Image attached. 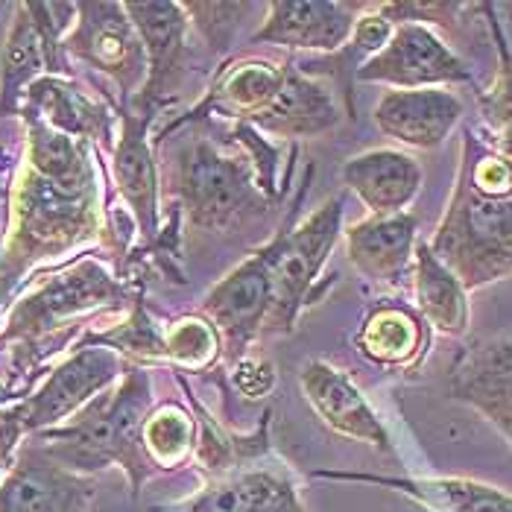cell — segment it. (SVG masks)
I'll list each match as a JSON object with an SVG mask.
<instances>
[{
  "mask_svg": "<svg viewBox=\"0 0 512 512\" xmlns=\"http://www.w3.org/2000/svg\"><path fill=\"white\" fill-rule=\"evenodd\" d=\"M27 164L12 197V223L0 249V311L15 284L41 261L68 255L100 232V191L91 144L62 135L33 115Z\"/></svg>",
  "mask_w": 512,
  "mask_h": 512,
  "instance_id": "6da1fadb",
  "label": "cell"
},
{
  "mask_svg": "<svg viewBox=\"0 0 512 512\" xmlns=\"http://www.w3.org/2000/svg\"><path fill=\"white\" fill-rule=\"evenodd\" d=\"M235 138L249 158L226 156L211 138L188 141L173 161L170 194L197 232H235L267 211L276 185V150L261 144L252 126L240 123Z\"/></svg>",
  "mask_w": 512,
  "mask_h": 512,
  "instance_id": "7a4b0ae2",
  "label": "cell"
},
{
  "mask_svg": "<svg viewBox=\"0 0 512 512\" xmlns=\"http://www.w3.org/2000/svg\"><path fill=\"white\" fill-rule=\"evenodd\" d=\"M153 410L150 375L144 369L123 372L118 390H106L91 398L68 422L47 428L30 439L59 466L77 474H94L109 466H120L132 495L156 472L141 448V431Z\"/></svg>",
  "mask_w": 512,
  "mask_h": 512,
  "instance_id": "3957f363",
  "label": "cell"
},
{
  "mask_svg": "<svg viewBox=\"0 0 512 512\" xmlns=\"http://www.w3.org/2000/svg\"><path fill=\"white\" fill-rule=\"evenodd\" d=\"M126 299V284L94 258L41 278L12 308L6 328L0 331V349H12V369L24 378V390L33 384L41 360L71 340L74 319L100 308H120Z\"/></svg>",
  "mask_w": 512,
  "mask_h": 512,
  "instance_id": "277c9868",
  "label": "cell"
},
{
  "mask_svg": "<svg viewBox=\"0 0 512 512\" xmlns=\"http://www.w3.org/2000/svg\"><path fill=\"white\" fill-rule=\"evenodd\" d=\"M434 255L466 290L512 273V191L480 194L457 173L454 194L436 229Z\"/></svg>",
  "mask_w": 512,
  "mask_h": 512,
  "instance_id": "5b68a950",
  "label": "cell"
},
{
  "mask_svg": "<svg viewBox=\"0 0 512 512\" xmlns=\"http://www.w3.org/2000/svg\"><path fill=\"white\" fill-rule=\"evenodd\" d=\"M343 197H331L302 223L284 226L270 243V287L273 302L264 331L290 334L305 305L316 299V278L322 273L343 229Z\"/></svg>",
  "mask_w": 512,
  "mask_h": 512,
  "instance_id": "8992f818",
  "label": "cell"
},
{
  "mask_svg": "<svg viewBox=\"0 0 512 512\" xmlns=\"http://www.w3.org/2000/svg\"><path fill=\"white\" fill-rule=\"evenodd\" d=\"M395 91L474 85L472 68L425 24H395L390 41L355 74Z\"/></svg>",
  "mask_w": 512,
  "mask_h": 512,
  "instance_id": "52a82bcc",
  "label": "cell"
},
{
  "mask_svg": "<svg viewBox=\"0 0 512 512\" xmlns=\"http://www.w3.org/2000/svg\"><path fill=\"white\" fill-rule=\"evenodd\" d=\"M62 50L115 79L123 100L147 79V53L123 3H77V21Z\"/></svg>",
  "mask_w": 512,
  "mask_h": 512,
  "instance_id": "ba28073f",
  "label": "cell"
},
{
  "mask_svg": "<svg viewBox=\"0 0 512 512\" xmlns=\"http://www.w3.org/2000/svg\"><path fill=\"white\" fill-rule=\"evenodd\" d=\"M147 53V79L135 91L132 109L156 115L179 97L188 74V15L182 3H123Z\"/></svg>",
  "mask_w": 512,
  "mask_h": 512,
  "instance_id": "9c48e42d",
  "label": "cell"
},
{
  "mask_svg": "<svg viewBox=\"0 0 512 512\" xmlns=\"http://www.w3.org/2000/svg\"><path fill=\"white\" fill-rule=\"evenodd\" d=\"M120 375V357L106 346H79L62 360L33 395L18 401L24 434L33 436L62 425L91 398L106 393Z\"/></svg>",
  "mask_w": 512,
  "mask_h": 512,
  "instance_id": "30bf717a",
  "label": "cell"
},
{
  "mask_svg": "<svg viewBox=\"0 0 512 512\" xmlns=\"http://www.w3.org/2000/svg\"><path fill=\"white\" fill-rule=\"evenodd\" d=\"M273 302L270 287V252L267 246L243 261L235 273L223 278L202 302V314L220 337V352L229 363L243 360L255 337L264 331Z\"/></svg>",
  "mask_w": 512,
  "mask_h": 512,
  "instance_id": "8fae6325",
  "label": "cell"
},
{
  "mask_svg": "<svg viewBox=\"0 0 512 512\" xmlns=\"http://www.w3.org/2000/svg\"><path fill=\"white\" fill-rule=\"evenodd\" d=\"M94 489L91 474L59 466L30 439L21 442L0 483V512H85Z\"/></svg>",
  "mask_w": 512,
  "mask_h": 512,
  "instance_id": "7c38bea8",
  "label": "cell"
},
{
  "mask_svg": "<svg viewBox=\"0 0 512 512\" xmlns=\"http://www.w3.org/2000/svg\"><path fill=\"white\" fill-rule=\"evenodd\" d=\"M451 395L477 410L512 445V331L474 340L457 357Z\"/></svg>",
  "mask_w": 512,
  "mask_h": 512,
  "instance_id": "4fadbf2b",
  "label": "cell"
},
{
  "mask_svg": "<svg viewBox=\"0 0 512 512\" xmlns=\"http://www.w3.org/2000/svg\"><path fill=\"white\" fill-rule=\"evenodd\" d=\"M369 3H331V0H276L267 9L264 27L252 36L255 44H276L290 50L337 53L355 30V21Z\"/></svg>",
  "mask_w": 512,
  "mask_h": 512,
  "instance_id": "5bb4252c",
  "label": "cell"
},
{
  "mask_svg": "<svg viewBox=\"0 0 512 512\" xmlns=\"http://www.w3.org/2000/svg\"><path fill=\"white\" fill-rule=\"evenodd\" d=\"M299 387L314 413L334 434L366 442L378 451H393L390 434L352 378L325 360H308L299 372Z\"/></svg>",
  "mask_w": 512,
  "mask_h": 512,
  "instance_id": "9a60e30c",
  "label": "cell"
},
{
  "mask_svg": "<svg viewBox=\"0 0 512 512\" xmlns=\"http://www.w3.org/2000/svg\"><path fill=\"white\" fill-rule=\"evenodd\" d=\"M463 112L466 106L451 88H390L375 106V123L410 150H436L463 120Z\"/></svg>",
  "mask_w": 512,
  "mask_h": 512,
  "instance_id": "2e32d148",
  "label": "cell"
},
{
  "mask_svg": "<svg viewBox=\"0 0 512 512\" xmlns=\"http://www.w3.org/2000/svg\"><path fill=\"white\" fill-rule=\"evenodd\" d=\"M123 129L118 144L112 150V179L118 185L120 197L132 208L135 226L147 237L150 246L161 243L158 229V170L153 161V147L147 141L153 115L138 109L120 112Z\"/></svg>",
  "mask_w": 512,
  "mask_h": 512,
  "instance_id": "e0dca14e",
  "label": "cell"
},
{
  "mask_svg": "<svg viewBox=\"0 0 512 512\" xmlns=\"http://www.w3.org/2000/svg\"><path fill=\"white\" fill-rule=\"evenodd\" d=\"M18 115H33L50 129L71 135L85 144H97L103 150H115L112 141V112L94 103L85 91H79L71 79L44 77L36 79L24 97Z\"/></svg>",
  "mask_w": 512,
  "mask_h": 512,
  "instance_id": "ac0fdd59",
  "label": "cell"
},
{
  "mask_svg": "<svg viewBox=\"0 0 512 512\" xmlns=\"http://www.w3.org/2000/svg\"><path fill=\"white\" fill-rule=\"evenodd\" d=\"M340 118L343 112L331 88L316 77L302 74L296 65H287L273 100L252 123L276 138H314L331 132Z\"/></svg>",
  "mask_w": 512,
  "mask_h": 512,
  "instance_id": "d6986e66",
  "label": "cell"
},
{
  "mask_svg": "<svg viewBox=\"0 0 512 512\" xmlns=\"http://www.w3.org/2000/svg\"><path fill=\"white\" fill-rule=\"evenodd\" d=\"M343 185L357 194L372 217L401 214L422 191L419 161L398 150H369L349 158L340 170Z\"/></svg>",
  "mask_w": 512,
  "mask_h": 512,
  "instance_id": "ffe728a7",
  "label": "cell"
},
{
  "mask_svg": "<svg viewBox=\"0 0 512 512\" xmlns=\"http://www.w3.org/2000/svg\"><path fill=\"white\" fill-rule=\"evenodd\" d=\"M419 220L407 211L366 217L346 232V252L357 273L375 284H398L413 264Z\"/></svg>",
  "mask_w": 512,
  "mask_h": 512,
  "instance_id": "44dd1931",
  "label": "cell"
},
{
  "mask_svg": "<svg viewBox=\"0 0 512 512\" xmlns=\"http://www.w3.org/2000/svg\"><path fill=\"white\" fill-rule=\"evenodd\" d=\"M316 477L390 486L434 512H512V495L469 477H381L349 472H319Z\"/></svg>",
  "mask_w": 512,
  "mask_h": 512,
  "instance_id": "7402d4cb",
  "label": "cell"
},
{
  "mask_svg": "<svg viewBox=\"0 0 512 512\" xmlns=\"http://www.w3.org/2000/svg\"><path fill=\"white\" fill-rule=\"evenodd\" d=\"M355 343L369 363L384 369H407L425 355L428 328L416 311L398 302H381L366 314Z\"/></svg>",
  "mask_w": 512,
  "mask_h": 512,
  "instance_id": "603a6c76",
  "label": "cell"
},
{
  "mask_svg": "<svg viewBox=\"0 0 512 512\" xmlns=\"http://www.w3.org/2000/svg\"><path fill=\"white\" fill-rule=\"evenodd\" d=\"M413 293L419 316L439 334L463 337L469 331V290L436 258L431 243H416Z\"/></svg>",
  "mask_w": 512,
  "mask_h": 512,
  "instance_id": "cb8c5ba5",
  "label": "cell"
},
{
  "mask_svg": "<svg viewBox=\"0 0 512 512\" xmlns=\"http://www.w3.org/2000/svg\"><path fill=\"white\" fill-rule=\"evenodd\" d=\"M188 512H305L296 486L278 472L252 469L202 489Z\"/></svg>",
  "mask_w": 512,
  "mask_h": 512,
  "instance_id": "d4e9b609",
  "label": "cell"
},
{
  "mask_svg": "<svg viewBox=\"0 0 512 512\" xmlns=\"http://www.w3.org/2000/svg\"><path fill=\"white\" fill-rule=\"evenodd\" d=\"M197 445V422L179 404H158L150 410L141 448L153 469H179Z\"/></svg>",
  "mask_w": 512,
  "mask_h": 512,
  "instance_id": "484cf974",
  "label": "cell"
},
{
  "mask_svg": "<svg viewBox=\"0 0 512 512\" xmlns=\"http://www.w3.org/2000/svg\"><path fill=\"white\" fill-rule=\"evenodd\" d=\"M483 12L489 15V30L498 47V71L495 79L486 91H477V103H480V115L489 132H501L512 126V50L504 36V27L495 15V6L483 3Z\"/></svg>",
  "mask_w": 512,
  "mask_h": 512,
  "instance_id": "4316f807",
  "label": "cell"
},
{
  "mask_svg": "<svg viewBox=\"0 0 512 512\" xmlns=\"http://www.w3.org/2000/svg\"><path fill=\"white\" fill-rule=\"evenodd\" d=\"M217 355H220V337L214 325L202 316L179 319L164 340V357H170L182 369L202 372Z\"/></svg>",
  "mask_w": 512,
  "mask_h": 512,
  "instance_id": "83f0119b",
  "label": "cell"
},
{
  "mask_svg": "<svg viewBox=\"0 0 512 512\" xmlns=\"http://www.w3.org/2000/svg\"><path fill=\"white\" fill-rule=\"evenodd\" d=\"M185 15H194L199 33L208 39L214 50H226L232 33L240 24V15L249 12L252 6L246 3H182Z\"/></svg>",
  "mask_w": 512,
  "mask_h": 512,
  "instance_id": "f1b7e54d",
  "label": "cell"
},
{
  "mask_svg": "<svg viewBox=\"0 0 512 512\" xmlns=\"http://www.w3.org/2000/svg\"><path fill=\"white\" fill-rule=\"evenodd\" d=\"M232 381L243 395L249 398H264L276 387V366L267 360H237V369L232 372Z\"/></svg>",
  "mask_w": 512,
  "mask_h": 512,
  "instance_id": "f546056e",
  "label": "cell"
},
{
  "mask_svg": "<svg viewBox=\"0 0 512 512\" xmlns=\"http://www.w3.org/2000/svg\"><path fill=\"white\" fill-rule=\"evenodd\" d=\"M483 144H486L492 153H498L504 161H510L512 164V126L510 129H501V132H489V138H483Z\"/></svg>",
  "mask_w": 512,
  "mask_h": 512,
  "instance_id": "4dcf8cb0",
  "label": "cell"
},
{
  "mask_svg": "<svg viewBox=\"0 0 512 512\" xmlns=\"http://www.w3.org/2000/svg\"><path fill=\"white\" fill-rule=\"evenodd\" d=\"M495 12H504V18H507V30H504V36H507V44H510V50H512V3H501V6H495Z\"/></svg>",
  "mask_w": 512,
  "mask_h": 512,
  "instance_id": "1f68e13d",
  "label": "cell"
},
{
  "mask_svg": "<svg viewBox=\"0 0 512 512\" xmlns=\"http://www.w3.org/2000/svg\"><path fill=\"white\" fill-rule=\"evenodd\" d=\"M0 199H9V191H6V188H0Z\"/></svg>",
  "mask_w": 512,
  "mask_h": 512,
  "instance_id": "d6a6232c",
  "label": "cell"
}]
</instances>
